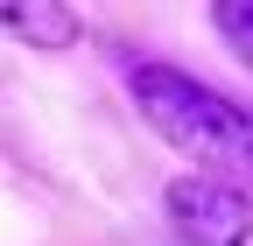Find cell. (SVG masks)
<instances>
[{
  "instance_id": "obj_1",
  "label": "cell",
  "mask_w": 253,
  "mask_h": 246,
  "mask_svg": "<svg viewBox=\"0 0 253 246\" xmlns=\"http://www.w3.org/2000/svg\"><path fill=\"white\" fill-rule=\"evenodd\" d=\"M134 113L162 134L183 162H197L204 176H225L239 190H253V113L232 106L225 91L197 84L176 64H134L126 71Z\"/></svg>"
},
{
  "instance_id": "obj_2",
  "label": "cell",
  "mask_w": 253,
  "mask_h": 246,
  "mask_svg": "<svg viewBox=\"0 0 253 246\" xmlns=\"http://www.w3.org/2000/svg\"><path fill=\"white\" fill-rule=\"evenodd\" d=\"M169 225L190 239V246H253V190H239V183L225 176H176L169 190Z\"/></svg>"
},
{
  "instance_id": "obj_3",
  "label": "cell",
  "mask_w": 253,
  "mask_h": 246,
  "mask_svg": "<svg viewBox=\"0 0 253 246\" xmlns=\"http://www.w3.org/2000/svg\"><path fill=\"white\" fill-rule=\"evenodd\" d=\"M0 36H14L28 49H71L84 28L71 14V0H0Z\"/></svg>"
},
{
  "instance_id": "obj_4",
  "label": "cell",
  "mask_w": 253,
  "mask_h": 246,
  "mask_svg": "<svg viewBox=\"0 0 253 246\" xmlns=\"http://www.w3.org/2000/svg\"><path fill=\"white\" fill-rule=\"evenodd\" d=\"M211 21H218V36H225V49L253 71V0H211Z\"/></svg>"
}]
</instances>
